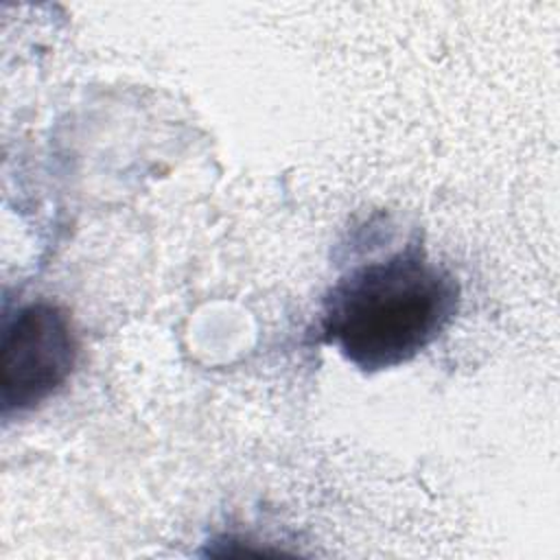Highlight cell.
I'll return each instance as SVG.
<instances>
[{"mask_svg":"<svg viewBox=\"0 0 560 560\" xmlns=\"http://www.w3.org/2000/svg\"><path fill=\"white\" fill-rule=\"evenodd\" d=\"M459 282L420 245L363 262L324 300L319 339L363 372L402 365L453 322Z\"/></svg>","mask_w":560,"mask_h":560,"instance_id":"obj_1","label":"cell"},{"mask_svg":"<svg viewBox=\"0 0 560 560\" xmlns=\"http://www.w3.org/2000/svg\"><path fill=\"white\" fill-rule=\"evenodd\" d=\"M77 339L70 317L52 302H33L4 326L0 348L2 413L26 411L70 378Z\"/></svg>","mask_w":560,"mask_h":560,"instance_id":"obj_2","label":"cell"}]
</instances>
